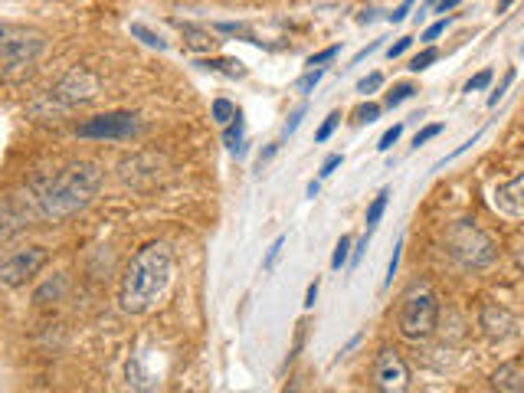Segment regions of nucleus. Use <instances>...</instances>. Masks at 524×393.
I'll use <instances>...</instances> for the list:
<instances>
[{
	"label": "nucleus",
	"instance_id": "1",
	"mask_svg": "<svg viewBox=\"0 0 524 393\" xmlns=\"http://www.w3.org/2000/svg\"><path fill=\"white\" fill-rule=\"evenodd\" d=\"M174 276V256L168 243H148L141 246L131 262L125 266L118 302L128 315H145L154 308V302L168 292Z\"/></svg>",
	"mask_w": 524,
	"mask_h": 393
},
{
	"label": "nucleus",
	"instance_id": "2",
	"mask_svg": "<svg viewBox=\"0 0 524 393\" xmlns=\"http://www.w3.org/2000/svg\"><path fill=\"white\" fill-rule=\"evenodd\" d=\"M99 187H102V171L95 168V164H89V161L69 164V168L56 171L50 181L40 184V194H37L40 217H46V220L73 217L76 210L92 204V197L99 194Z\"/></svg>",
	"mask_w": 524,
	"mask_h": 393
},
{
	"label": "nucleus",
	"instance_id": "3",
	"mask_svg": "<svg viewBox=\"0 0 524 393\" xmlns=\"http://www.w3.org/2000/svg\"><path fill=\"white\" fill-rule=\"evenodd\" d=\"M439 321V305H436V292L430 289V282H416L410 285V292L403 295L400 305V335L407 341H423L436 331Z\"/></svg>",
	"mask_w": 524,
	"mask_h": 393
},
{
	"label": "nucleus",
	"instance_id": "4",
	"mask_svg": "<svg viewBox=\"0 0 524 393\" xmlns=\"http://www.w3.org/2000/svg\"><path fill=\"white\" fill-rule=\"evenodd\" d=\"M43 53V37L33 30H17L4 23L0 30V59H4V73L7 79H14L20 69L33 66V59Z\"/></svg>",
	"mask_w": 524,
	"mask_h": 393
},
{
	"label": "nucleus",
	"instance_id": "5",
	"mask_svg": "<svg viewBox=\"0 0 524 393\" xmlns=\"http://www.w3.org/2000/svg\"><path fill=\"white\" fill-rule=\"evenodd\" d=\"M446 243L452 249V256H456L459 262H466V266H488V262L495 259V243L472 223L452 226Z\"/></svg>",
	"mask_w": 524,
	"mask_h": 393
},
{
	"label": "nucleus",
	"instance_id": "6",
	"mask_svg": "<svg viewBox=\"0 0 524 393\" xmlns=\"http://www.w3.org/2000/svg\"><path fill=\"white\" fill-rule=\"evenodd\" d=\"M138 131V118L131 112H105V115H95V118H86L76 135L79 138H95V141H122V138H131Z\"/></svg>",
	"mask_w": 524,
	"mask_h": 393
},
{
	"label": "nucleus",
	"instance_id": "7",
	"mask_svg": "<svg viewBox=\"0 0 524 393\" xmlns=\"http://www.w3.org/2000/svg\"><path fill=\"white\" fill-rule=\"evenodd\" d=\"M46 259H50V253H46L43 246H23V249H14L4 266H0V279H4L7 289H17V285H23L30 276H37V272L46 266Z\"/></svg>",
	"mask_w": 524,
	"mask_h": 393
},
{
	"label": "nucleus",
	"instance_id": "8",
	"mask_svg": "<svg viewBox=\"0 0 524 393\" xmlns=\"http://www.w3.org/2000/svg\"><path fill=\"white\" fill-rule=\"evenodd\" d=\"M374 387L380 393H407L410 390V367L397 351H380L374 361Z\"/></svg>",
	"mask_w": 524,
	"mask_h": 393
},
{
	"label": "nucleus",
	"instance_id": "9",
	"mask_svg": "<svg viewBox=\"0 0 524 393\" xmlns=\"http://www.w3.org/2000/svg\"><path fill=\"white\" fill-rule=\"evenodd\" d=\"M95 92H99V82H95V76H89L86 69H73L69 76L59 79V86L53 89V99H59L69 109V105L95 99Z\"/></svg>",
	"mask_w": 524,
	"mask_h": 393
},
{
	"label": "nucleus",
	"instance_id": "10",
	"mask_svg": "<svg viewBox=\"0 0 524 393\" xmlns=\"http://www.w3.org/2000/svg\"><path fill=\"white\" fill-rule=\"evenodd\" d=\"M495 204L508 210V213H518V217H524V174L511 177L508 184H502L495 190Z\"/></svg>",
	"mask_w": 524,
	"mask_h": 393
},
{
	"label": "nucleus",
	"instance_id": "11",
	"mask_svg": "<svg viewBox=\"0 0 524 393\" xmlns=\"http://www.w3.org/2000/svg\"><path fill=\"white\" fill-rule=\"evenodd\" d=\"M174 27L184 33L187 43L194 46V50H210V46H213V33L204 30V27H194V23H184V20H177Z\"/></svg>",
	"mask_w": 524,
	"mask_h": 393
},
{
	"label": "nucleus",
	"instance_id": "12",
	"mask_svg": "<svg viewBox=\"0 0 524 393\" xmlns=\"http://www.w3.org/2000/svg\"><path fill=\"white\" fill-rule=\"evenodd\" d=\"M204 69H210V73H226V76H246L243 63H236V59H204L200 63Z\"/></svg>",
	"mask_w": 524,
	"mask_h": 393
},
{
	"label": "nucleus",
	"instance_id": "13",
	"mask_svg": "<svg viewBox=\"0 0 524 393\" xmlns=\"http://www.w3.org/2000/svg\"><path fill=\"white\" fill-rule=\"evenodd\" d=\"M243 128H246V122H243V112H240L230 122V128H226V135H223L226 148H233L236 154H243Z\"/></svg>",
	"mask_w": 524,
	"mask_h": 393
},
{
	"label": "nucleus",
	"instance_id": "14",
	"mask_svg": "<svg viewBox=\"0 0 524 393\" xmlns=\"http://www.w3.org/2000/svg\"><path fill=\"white\" fill-rule=\"evenodd\" d=\"M387 200H390V190H380V194L374 197V204L367 207V233H374V226L380 223V217H384Z\"/></svg>",
	"mask_w": 524,
	"mask_h": 393
},
{
	"label": "nucleus",
	"instance_id": "15",
	"mask_svg": "<svg viewBox=\"0 0 524 393\" xmlns=\"http://www.w3.org/2000/svg\"><path fill=\"white\" fill-rule=\"evenodd\" d=\"M131 37H138L145 46H151V50H168V43H164L154 30H148L145 23H131Z\"/></svg>",
	"mask_w": 524,
	"mask_h": 393
},
{
	"label": "nucleus",
	"instance_id": "16",
	"mask_svg": "<svg viewBox=\"0 0 524 393\" xmlns=\"http://www.w3.org/2000/svg\"><path fill=\"white\" fill-rule=\"evenodd\" d=\"M236 115H240V109L230 99H213V122L217 125H230Z\"/></svg>",
	"mask_w": 524,
	"mask_h": 393
},
{
	"label": "nucleus",
	"instance_id": "17",
	"mask_svg": "<svg viewBox=\"0 0 524 393\" xmlns=\"http://www.w3.org/2000/svg\"><path fill=\"white\" fill-rule=\"evenodd\" d=\"M439 59V50L436 46H426L423 53H416L413 59H410V73H423V69H430L433 63Z\"/></svg>",
	"mask_w": 524,
	"mask_h": 393
},
{
	"label": "nucleus",
	"instance_id": "18",
	"mask_svg": "<svg viewBox=\"0 0 524 393\" xmlns=\"http://www.w3.org/2000/svg\"><path fill=\"white\" fill-rule=\"evenodd\" d=\"M413 86L410 82H400V86H393V92H387V109H397L400 102H407V99H413Z\"/></svg>",
	"mask_w": 524,
	"mask_h": 393
},
{
	"label": "nucleus",
	"instance_id": "19",
	"mask_svg": "<svg viewBox=\"0 0 524 393\" xmlns=\"http://www.w3.org/2000/svg\"><path fill=\"white\" fill-rule=\"evenodd\" d=\"M348 259H351V236H341L335 246V256H331V269H341Z\"/></svg>",
	"mask_w": 524,
	"mask_h": 393
},
{
	"label": "nucleus",
	"instance_id": "20",
	"mask_svg": "<svg viewBox=\"0 0 524 393\" xmlns=\"http://www.w3.org/2000/svg\"><path fill=\"white\" fill-rule=\"evenodd\" d=\"M338 122H341V115H338V112H331V115L325 118V125H321V128H318V135H315V141H318V145H325V141H328L331 135H335Z\"/></svg>",
	"mask_w": 524,
	"mask_h": 393
},
{
	"label": "nucleus",
	"instance_id": "21",
	"mask_svg": "<svg viewBox=\"0 0 524 393\" xmlns=\"http://www.w3.org/2000/svg\"><path fill=\"white\" fill-rule=\"evenodd\" d=\"M213 30L217 33H236V37H246V40H253V33H249V27H243V23H213ZM256 43V40H253Z\"/></svg>",
	"mask_w": 524,
	"mask_h": 393
},
{
	"label": "nucleus",
	"instance_id": "22",
	"mask_svg": "<svg viewBox=\"0 0 524 393\" xmlns=\"http://www.w3.org/2000/svg\"><path fill=\"white\" fill-rule=\"evenodd\" d=\"M492 69H482V73H475L469 82H466V92H482L485 86H488V82H492Z\"/></svg>",
	"mask_w": 524,
	"mask_h": 393
},
{
	"label": "nucleus",
	"instance_id": "23",
	"mask_svg": "<svg viewBox=\"0 0 524 393\" xmlns=\"http://www.w3.org/2000/svg\"><path fill=\"white\" fill-rule=\"evenodd\" d=\"M377 115H380V105L377 102H367V105H361V109H357V118H354V122H367V125H371V122H377Z\"/></svg>",
	"mask_w": 524,
	"mask_h": 393
},
{
	"label": "nucleus",
	"instance_id": "24",
	"mask_svg": "<svg viewBox=\"0 0 524 393\" xmlns=\"http://www.w3.org/2000/svg\"><path fill=\"white\" fill-rule=\"evenodd\" d=\"M400 135H403V125H393V128H387L384 131V138H380V151H390L393 145H397V141H400Z\"/></svg>",
	"mask_w": 524,
	"mask_h": 393
},
{
	"label": "nucleus",
	"instance_id": "25",
	"mask_svg": "<svg viewBox=\"0 0 524 393\" xmlns=\"http://www.w3.org/2000/svg\"><path fill=\"white\" fill-rule=\"evenodd\" d=\"M380 86H384V76H380V73H371V76H367V79H361V82H357V92L371 95V92H377Z\"/></svg>",
	"mask_w": 524,
	"mask_h": 393
},
{
	"label": "nucleus",
	"instance_id": "26",
	"mask_svg": "<svg viewBox=\"0 0 524 393\" xmlns=\"http://www.w3.org/2000/svg\"><path fill=\"white\" fill-rule=\"evenodd\" d=\"M341 53V46H328V50H321V53H315L312 59H308V66H325V63H331V59H335Z\"/></svg>",
	"mask_w": 524,
	"mask_h": 393
},
{
	"label": "nucleus",
	"instance_id": "27",
	"mask_svg": "<svg viewBox=\"0 0 524 393\" xmlns=\"http://www.w3.org/2000/svg\"><path fill=\"white\" fill-rule=\"evenodd\" d=\"M321 76H325V69H312V73H305L299 79V92H312L318 82H321Z\"/></svg>",
	"mask_w": 524,
	"mask_h": 393
},
{
	"label": "nucleus",
	"instance_id": "28",
	"mask_svg": "<svg viewBox=\"0 0 524 393\" xmlns=\"http://www.w3.org/2000/svg\"><path fill=\"white\" fill-rule=\"evenodd\" d=\"M436 135H443V125H430V128H423V131H416L413 145L420 148V145H426V141H430V138H436Z\"/></svg>",
	"mask_w": 524,
	"mask_h": 393
},
{
	"label": "nucleus",
	"instance_id": "29",
	"mask_svg": "<svg viewBox=\"0 0 524 393\" xmlns=\"http://www.w3.org/2000/svg\"><path fill=\"white\" fill-rule=\"evenodd\" d=\"M341 161H344L341 154H328V158L321 161V171H318V174H321V177H331V174H335V171L341 168Z\"/></svg>",
	"mask_w": 524,
	"mask_h": 393
},
{
	"label": "nucleus",
	"instance_id": "30",
	"mask_svg": "<svg viewBox=\"0 0 524 393\" xmlns=\"http://www.w3.org/2000/svg\"><path fill=\"white\" fill-rule=\"evenodd\" d=\"M511 79H515V69H508L505 79H502V86H498V92H492V99H488V105H498V99L505 95V89L511 86Z\"/></svg>",
	"mask_w": 524,
	"mask_h": 393
},
{
	"label": "nucleus",
	"instance_id": "31",
	"mask_svg": "<svg viewBox=\"0 0 524 393\" xmlns=\"http://www.w3.org/2000/svg\"><path fill=\"white\" fill-rule=\"evenodd\" d=\"M282 243H285V236H279V240L269 246V256H266V262H262V266H266V269H272V266H276V259H279V249H282Z\"/></svg>",
	"mask_w": 524,
	"mask_h": 393
},
{
	"label": "nucleus",
	"instance_id": "32",
	"mask_svg": "<svg viewBox=\"0 0 524 393\" xmlns=\"http://www.w3.org/2000/svg\"><path fill=\"white\" fill-rule=\"evenodd\" d=\"M410 7H413V0H403V4L393 10V14L387 17L390 23H400V20H407V14H410Z\"/></svg>",
	"mask_w": 524,
	"mask_h": 393
},
{
	"label": "nucleus",
	"instance_id": "33",
	"mask_svg": "<svg viewBox=\"0 0 524 393\" xmlns=\"http://www.w3.org/2000/svg\"><path fill=\"white\" fill-rule=\"evenodd\" d=\"M443 33H446V20H439V23H433V27L423 33V40H426V43H433L436 37H443Z\"/></svg>",
	"mask_w": 524,
	"mask_h": 393
},
{
	"label": "nucleus",
	"instance_id": "34",
	"mask_svg": "<svg viewBox=\"0 0 524 393\" xmlns=\"http://www.w3.org/2000/svg\"><path fill=\"white\" fill-rule=\"evenodd\" d=\"M410 43H413L410 37H400V40H397V43H393V46H390V50H387V56L393 59V56H400V53H407V50H410Z\"/></svg>",
	"mask_w": 524,
	"mask_h": 393
},
{
	"label": "nucleus",
	"instance_id": "35",
	"mask_svg": "<svg viewBox=\"0 0 524 393\" xmlns=\"http://www.w3.org/2000/svg\"><path fill=\"white\" fill-rule=\"evenodd\" d=\"M400 249H403V240L397 243V249H393V256H390V266H387V282H393V272H397V266H400Z\"/></svg>",
	"mask_w": 524,
	"mask_h": 393
},
{
	"label": "nucleus",
	"instance_id": "36",
	"mask_svg": "<svg viewBox=\"0 0 524 393\" xmlns=\"http://www.w3.org/2000/svg\"><path fill=\"white\" fill-rule=\"evenodd\" d=\"M302 115H305V105H302V109H295V112H292V118H289V125H285V135H292V131H295V128H299V122H302Z\"/></svg>",
	"mask_w": 524,
	"mask_h": 393
},
{
	"label": "nucleus",
	"instance_id": "37",
	"mask_svg": "<svg viewBox=\"0 0 524 393\" xmlns=\"http://www.w3.org/2000/svg\"><path fill=\"white\" fill-rule=\"evenodd\" d=\"M315 299H318V279L308 285V292H305V308H315Z\"/></svg>",
	"mask_w": 524,
	"mask_h": 393
},
{
	"label": "nucleus",
	"instance_id": "38",
	"mask_svg": "<svg viewBox=\"0 0 524 393\" xmlns=\"http://www.w3.org/2000/svg\"><path fill=\"white\" fill-rule=\"evenodd\" d=\"M439 14H446V10H452V7H459V0H439Z\"/></svg>",
	"mask_w": 524,
	"mask_h": 393
},
{
	"label": "nucleus",
	"instance_id": "39",
	"mask_svg": "<svg viewBox=\"0 0 524 393\" xmlns=\"http://www.w3.org/2000/svg\"><path fill=\"white\" fill-rule=\"evenodd\" d=\"M318 190H321V184H318V181H312V184H308V197L315 200V197H318Z\"/></svg>",
	"mask_w": 524,
	"mask_h": 393
},
{
	"label": "nucleus",
	"instance_id": "40",
	"mask_svg": "<svg viewBox=\"0 0 524 393\" xmlns=\"http://www.w3.org/2000/svg\"><path fill=\"white\" fill-rule=\"evenodd\" d=\"M508 7H511V0H498V14H505Z\"/></svg>",
	"mask_w": 524,
	"mask_h": 393
},
{
	"label": "nucleus",
	"instance_id": "41",
	"mask_svg": "<svg viewBox=\"0 0 524 393\" xmlns=\"http://www.w3.org/2000/svg\"><path fill=\"white\" fill-rule=\"evenodd\" d=\"M518 393H524V374L518 377Z\"/></svg>",
	"mask_w": 524,
	"mask_h": 393
},
{
	"label": "nucleus",
	"instance_id": "42",
	"mask_svg": "<svg viewBox=\"0 0 524 393\" xmlns=\"http://www.w3.org/2000/svg\"><path fill=\"white\" fill-rule=\"evenodd\" d=\"M282 393H299V387H289V390H282Z\"/></svg>",
	"mask_w": 524,
	"mask_h": 393
},
{
	"label": "nucleus",
	"instance_id": "43",
	"mask_svg": "<svg viewBox=\"0 0 524 393\" xmlns=\"http://www.w3.org/2000/svg\"><path fill=\"white\" fill-rule=\"evenodd\" d=\"M521 266H524V243H521Z\"/></svg>",
	"mask_w": 524,
	"mask_h": 393
},
{
	"label": "nucleus",
	"instance_id": "44",
	"mask_svg": "<svg viewBox=\"0 0 524 393\" xmlns=\"http://www.w3.org/2000/svg\"><path fill=\"white\" fill-rule=\"evenodd\" d=\"M433 4H439V0H433Z\"/></svg>",
	"mask_w": 524,
	"mask_h": 393
}]
</instances>
